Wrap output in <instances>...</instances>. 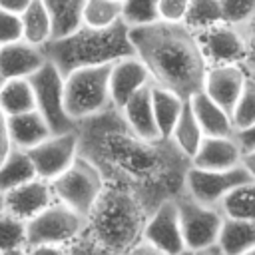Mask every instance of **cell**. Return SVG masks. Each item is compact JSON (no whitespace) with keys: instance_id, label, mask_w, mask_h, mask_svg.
Instances as JSON below:
<instances>
[{"instance_id":"cell-1","label":"cell","mask_w":255,"mask_h":255,"mask_svg":"<svg viewBox=\"0 0 255 255\" xmlns=\"http://www.w3.org/2000/svg\"><path fill=\"white\" fill-rule=\"evenodd\" d=\"M76 131L78 153L100 169L106 183L131 191L147 213L183 193L191 157L171 137L137 135L114 106L80 120Z\"/></svg>"},{"instance_id":"cell-2","label":"cell","mask_w":255,"mask_h":255,"mask_svg":"<svg viewBox=\"0 0 255 255\" xmlns=\"http://www.w3.org/2000/svg\"><path fill=\"white\" fill-rule=\"evenodd\" d=\"M135 54L147 66L151 82L189 98L203 90L207 60L197 34L183 22L157 20L129 28Z\"/></svg>"},{"instance_id":"cell-3","label":"cell","mask_w":255,"mask_h":255,"mask_svg":"<svg viewBox=\"0 0 255 255\" xmlns=\"http://www.w3.org/2000/svg\"><path fill=\"white\" fill-rule=\"evenodd\" d=\"M147 219L143 203L128 189L106 183L86 217L84 235L102 253H129Z\"/></svg>"},{"instance_id":"cell-4","label":"cell","mask_w":255,"mask_h":255,"mask_svg":"<svg viewBox=\"0 0 255 255\" xmlns=\"http://www.w3.org/2000/svg\"><path fill=\"white\" fill-rule=\"evenodd\" d=\"M46 58L66 76L82 66L114 64L116 60L135 54L129 40V26L120 20L110 28H92L80 24L76 30L56 36L44 46Z\"/></svg>"},{"instance_id":"cell-5","label":"cell","mask_w":255,"mask_h":255,"mask_svg":"<svg viewBox=\"0 0 255 255\" xmlns=\"http://www.w3.org/2000/svg\"><path fill=\"white\" fill-rule=\"evenodd\" d=\"M112 64L82 66L64 76V106L72 120L96 116L112 108L110 90Z\"/></svg>"},{"instance_id":"cell-6","label":"cell","mask_w":255,"mask_h":255,"mask_svg":"<svg viewBox=\"0 0 255 255\" xmlns=\"http://www.w3.org/2000/svg\"><path fill=\"white\" fill-rule=\"evenodd\" d=\"M177 209H179V223L185 241L187 253H219V233L225 221V215L217 205H207L185 191L177 195Z\"/></svg>"},{"instance_id":"cell-7","label":"cell","mask_w":255,"mask_h":255,"mask_svg":"<svg viewBox=\"0 0 255 255\" xmlns=\"http://www.w3.org/2000/svg\"><path fill=\"white\" fill-rule=\"evenodd\" d=\"M50 183H52L54 197L66 203L68 207L76 209L84 217H88L102 189L106 187V179L100 173V169L80 153L72 161V165L64 169Z\"/></svg>"},{"instance_id":"cell-8","label":"cell","mask_w":255,"mask_h":255,"mask_svg":"<svg viewBox=\"0 0 255 255\" xmlns=\"http://www.w3.org/2000/svg\"><path fill=\"white\" fill-rule=\"evenodd\" d=\"M84 229L86 217L66 203L54 199L46 209L26 221L28 249L36 245H60L66 249L68 243H72Z\"/></svg>"},{"instance_id":"cell-9","label":"cell","mask_w":255,"mask_h":255,"mask_svg":"<svg viewBox=\"0 0 255 255\" xmlns=\"http://www.w3.org/2000/svg\"><path fill=\"white\" fill-rule=\"evenodd\" d=\"M30 82L36 96V110L48 122L52 133L76 129L78 122L70 118L64 106V74L56 68V64L46 60L30 76Z\"/></svg>"},{"instance_id":"cell-10","label":"cell","mask_w":255,"mask_h":255,"mask_svg":"<svg viewBox=\"0 0 255 255\" xmlns=\"http://www.w3.org/2000/svg\"><path fill=\"white\" fill-rule=\"evenodd\" d=\"M253 177L243 165H235L229 169H203L191 165L185 173V187L183 191L191 195L193 199L207 203V205H219L221 199L235 189L237 185L251 181Z\"/></svg>"},{"instance_id":"cell-11","label":"cell","mask_w":255,"mask_h":255,"mask_svg":"<svg viewBox=\"0 0 255 255\" xmlns=\"http://www.w3.org/2000/svg\"><path fill=\"white\" fill-rule=\"evenodd\" d=\"M26 151L34 163L36 175L52 181L78 157V131L72 129L62 133H50L46 139Z\"/></svg>"},{"instance_id":"cell-12","label":"cell","mask_w":255,"mask_h":255,"mask_svg":"<svg viewBox=\"0 0 255 255\" xmlns=\"http://www.w3.org/2000/svg\"><path fill=\"white\" fill-rule=\"evenodd\" d=\"M141 237L147 239L159 253H165V255L187 253L183 233H181V223H179L177 197L163 199L153 211L147 213Z\"/></svg>"},{"instance_id":"cell-13","label":"cell","mask_w":255,"mask_h":255,"mask_svg":"<svg viewBox=\"0 0 255 255\" xmlns=\"http://www.w3.org/2000/svg\"><path fill=\"white\" fill-rule=\"evenodd\" d=\"M201 52L207 66L213 64H243L245 58V34L243 26L231 24L227 20L197 34Z\"/></svg>"},{"instance_id":"cell-14","label":"cell","mask_w":255,"mask_h":255,"mask_svg":"<svg viewBox=\"0 0 255 255\" xmlns=\"http://www.w3.org/2000/svg\"><path fill=\"white\" fill-rule=\"evenodd\" d=\"M247 78L249 74L243 68V64H213V66H207L203 90L223 110L231 114L245 88Z\"/></svg>"},{"instance_id":"cell-15","label":"cell","mask_w":255,"mask_h":255,"mask_svg":"<svg viewBox=\"0 0 255 255\" xmlns=\"http://www.w3.org/2000/svg\"><path fill=\"white\" fill-rule=\"evenodd\" d=\"M151 84V76L147 66L141 62L137 54L124 56L112 64L110 72V90L114 108H122L133 94Z\"/></svg>"},{"instance_id":"cell-16","label":"cell","mask_w":255,"mask_h":255,"mask_svg":"<svg viewBox=\"0 0 255 255\" xmlns=\"http://www.w3.org/2000/svg\"><path fill=\"white\" fill-rule=\"evenodd\" d=\"M54 199L56 197L52 191V183L38 175L4 193L6 211L14 213L16 217H20L24 221H30L34 215H38L42 209H46Z\"/></svg>"},{"instance_id":"cell-17","label":"cell","mask_w":255,"mask_h":255,"mask_svg":"<svg viewBox=\"0 0 255 255\" xmlns=\"http://www.w3.org/2000/svg\"><path fill=\"white\" fill-rule=\"evenodd\" d=\"M46 60L44 48L30 44L24 38L0 44V84L12 78H30Z\"/></svg>"},{"instance_id":"cell-18","label":"cell","mask_w":255,"mask_h":255,"mask_svg":"<svg viewBox=\"0 0 255 255\" xmlns=\"http://www.w3.org/2000/svg\"><path fill=\"white\" fill-rule=\"evenodd\" d=\"M241 147L233 135H205L191 157V165L203 169H229L241 165Z\"/></svg>"},{"instance_id":"cell-19","label":"cell","mask_w":255,"mask_h":255,"mask_svg":"<svg viewBox=\"0 0 255 255\" xmlns=\"http://www.w3.org/2000/svg\"><path fill=\"white\" fill-rule=\"evenodd\" d=\"M128 122V126L141 137L145 139H157L159 129L155 124V114H153V104H151V84L141 88L137 94H133L122 108H118Z\"/></svg>"},{"instance_id":"cell-20","label":"cell","mask_w":255,"mask_h":255,"mask_svg":"<svg viewBox=\"0 0 255 255\" xmlns=\"http://www.w3.org/2000/svg\"><path fill=\"white\" fill-rule=\"evenodd\" d=\"M6 122H8V133H10L12 147L30 149L52 133L48 122L38 110H28V112L6 116Z\"/></svg>"},{"instance_id":"cell-21","label":"cell","mask_w":255,"mask_h":255,"mask_svg":"<svg viewBox=\"0 0 255 255\" xmlns=\"http://www.w3.org/2000/svg\"><path fill=\"white\" fill-rule=\"evenodd\" d=\"M189 104L205 135H233L235 128L231 114L223 110L213 98H209L205 90H199L189 96Z\"/></svg>"},{"instance_id":"cell-22","label":"cell","mask_w":255,"mask_h":255,"mask_svg":"<svg viewBox=\"0 0 255 255\" xmlns=\"http://www.w3.org/2000/svg\"><path fill=\"white\" fill-rule=\"evenodd\" d=\"M219 245L223 255H243L255 251V219H235L225 217Z\"/></svg>"},{"instance_id":"cell-23","label":"cell","mask_w":255,"mask_h":255,"mask_svg":"<svg viewBox=\"0 0 255 255\" xmlns=\"http://www.w3.org/2000/svg\"><path fill=\"white\" fill-rule=\"evenodd\" d=\"M183 102H185V98H181L173 90H167V88L151 82V104H153L155 124H157L161 137H171V131L181 114Z\"/></svg>"},{"instance_id":"cell-24","label":"cell","mask_w":255,"mask_h":255,"mask_svg":"<svg viewBox=\"0 0 255 255\" xmlns=\"http://www.w3.org/2000/svg\"><path fill=\"white\" fill-rule=\"evenodd\" d=\"M20 16H22V30L26 42L44 46L54 38V22L44 0H32Z\"/></svg>"},{"instance_id":"cell-25","label":"cell","mask_w":255,"mask_h":255,"mask_svg":"<svg viewBox=\"0 0 255 255\" xmlns=\"http://www.w3.org/2000/svg\"><path fill=\"white\" fill-rule=\"evenodd\" d=\"M0 110L6 116L36 110V96L30 78H12L0 84Z\"/></svg>"},{"instance_id":"cell-26","label":"cell","mask_w":255,"mask_h":255,"mask_svg":"<svg viewBox=\"0 0 255 255\" xmlns=\"http://www.w3.org/2000/svg\"><path fill=\"white\" fill-rule=\"evenodd\" d=\"M32 177H36V169L28 151L20 147H12L8 155L0 161V191L6 193L8 189L18 187Z\"/></svg>"},{"instance_id":"cell-27","label":"cell","mask_w":255,"mask_h":255,"mask_svg":"<svg viewBox=\"0 0 255 255\" xmlns=\"http://www.w3.org/2000/svg\"><path fill=\"white\" fill-rule=\"evenodd\" d=\"M203 137H205V133H203V129H201V126H199V122H197V118L193 114L189 98H185L181 114H179V118H177V122L173 126V131H171V139L179 145V149L185 155L193 157V153L197 151V147L203 141Z\"/></svg>"},{"instance_id":"cell-28","label":"cell","mask_w":255,"mask_h":255,"mask_svg":"<svg viewBox=\"0 0 255 255\" xmlns=\"http://www.w3.org/2000/svg\"><path fill=\"white\" fill-rule=\"evenodd\" d=\"M225 217L255 219V179L231 189L217 205Z\"/></svg>"},{"instance_id":"cell-29","label":"cell","mask_w":255,"mask_h":255,"mask_svg":"<svg viewBox=\"0 0 255 255\" xmlns=\"http://www.w3.org/2000/svg\"><path fill=\"white\" fill-rule=\"evenodd\" d=\"M84 2L86 0H44L54 22V38L64 36L82 24Z\"/></svg>"},{"instance_id":"cell-30","label":"cell","mask_w":255,"mask_h":255,"mask_svg":"<svg viewBox=\"0 0 255 255\" xmlns=\"http://www.w3.org/2000/svg\"><path fill=\"white\" fill-rule=\"evenodd\" d=\"M217 22H223V6L221 0H189L187 14L183 18V24L199 34Z\"/></svg>"},{"instance_id":"cell-31","label":"cell","mask_w":255,"mask_h":255,"mask_svg":"<svg viewBox=\"0 0 255 255\" xmlns=\"http://www.w3.org/2000/svg\"><path fill=\"white\" fill-rule=\"evenodd\" d=\"M122 20V0H86L82 24L92 28H110Z\"/></svg>"},{"instance_id":"cell-32","label":"cell","mask_w":255,"mask_h":255,"mask_svg":"<svg viewBox=\"0 0 255 255\" xmlns=\"http://www.w3.org/2000/svg\"><path fill=\"white\" fill-rule=\"evenodd\" d=\"M28 249L26 221L10 211L0 213V253H16Z\"/></svg>"},{"instance_id":"cell-33","label":"cell","mask_w":255,"mask_h":255,"mask_svg":"<svg viewBox=\"0 0 255 255\" xmlns=\"http://www.w3.org/2000/svg\"><path fill=\"white\" fill-rule=\"evenodd\" d=\"M122 20L129 28L157 22L159 0H122Z\"/></svg>"},{"instance_id":"cell-34","label":"cell","mask_w":255,"mask_h":255,"mask_svg":"<svg viewBox=\"0 0 255 255\" xmlns=\"http://www.w3.org/2000/svg\"><path fill=\"white\" fill-rule=\"evenodd\" d=\"M231 120H233V128H245L249 124L255 122V78H247L245 88L231 112Z\"/></svg>"},{"instance_id":"cell-35","label":"cell","mask_w":255,"mask_h":255,"mask_svg":"<svg viewBox=\"0 0 255 255\" xmlns=\"http://www.w3.org/2000/svg\"><path fill=\"white\" fill-rule=\"evenodd\" d=\"M223 20L243 26L255 18V0H221Z\"/></svg>"},{"instance_id":"cell-36","label":"cell","mask_w":255,"mask_h":255,"mask_svg":"<svg viewBox=\"0 0 255 255\" xmlns=\"http://www.w3.org/2000/svg\"><path fill=\"white\" fill-rule=\"evenodd\" d=\"M24 38L22 16L0 8V44H10Z\"/></svg>"},{"instance_id":"cell-37","label":"cell","mask_w":255,"mask_h":255,"mask_svg":"<svg viewBox=\"0 0 255 255\" xmlns=\"http://www.w3.org/2000/svg\"><path fill=\"white\" fill-rule=\"evenodd\" d=\"M189 8V0H159V20L183 22Z\"/></svg>"},{"instance_id":"cell-38","label":"cell","mask_w":255,"mask_h":255,"mask_svg":"<svg viewBox=\"0 0 255 255\" xmlns=\"http://www.w3.org/2000/svg\"><path fill=\"white\" fill-rule=\"evenodd\" d=\"M243 34H245V58H243V68L251 78H255V18L247 24H243Z\"/></svg>"},{"instance_id":"cell-39","label":"cell","mask_w":255,"mask_h":255,"mask_svg":"<svg viewBox=\"0 0 255 255\" xmlns=\"http://www.w3.org/2000/svg\"><path fill=\"white\" fill-rule=\"evenodd\" d=\"M233 137L237 139L241 151H249V149H255V122L245 126V128H239L233 131Z\"/></svg>"},{"instance_id":"cell-40","label":"cell","mask_w":255,"mask_h":255,"mask_svg":"<svg viewBox=\"0 0 255 255\" xmlns=\"http://www.w3.org/2000/svg\"><path fill=\"white\" fill-rule=\"evenodd\" d=\"M10 149H12V141L8 133V122H6V114L0 110V161L8 155Z\"/></svg>"},{"instance_id":"cell-41","label":"cell","mask_w":255,"mask_h":255,"mask_svg":"<svg viewBox=\"0 0 255 255\" xmlns=\"http://www.w3.org/2000/svg\"><path fill=\"white\" fill-rule=\"evenodd\" d=\"M30 2L32 0H0V8H4L8 12H14V14H22L28 8Z\"/></svg>"},{"instance_id":"cell-42","label":"cell","mask_w":255,"mask_h":255,"mask_svg":"<svg viewBox=\"0 0 255 255\" xmlns=\"http://www.w3.org/2000/svg\"><path fill=\"white\" fill-rule=\"evenodd\" d=\"M241 165L249 171V175L255 179V149H249V151H243L241 155Z\"/></svg>"},{"instance_id":"cell-43","label":"cell","mask_w":255,"mask_h":255,"mask_svg":"<svg viewBox=\"0 0 255 255\" xmlns=\"http://www.w3.org/2000/svg\"><path fill=\"white\" fill-rule=\"evenodd\" d=\"M6 209V203H4V191H0V213Z\"/></svg>"},{"instance_id":"cell-44","label":"cell","mask_w":255,"mask_h":255,"mask_svg":"<svg viewBox=\"0 0 255 255\" xmlns=\"http://www.w3.org/2000/svg\"><path fill=\"white\" fill-rule=\"evenodd\" d=\"M253 253H255V251H253Z\"/></svg>"}]
</instances>
